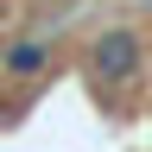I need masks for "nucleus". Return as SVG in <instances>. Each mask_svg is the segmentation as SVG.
<instances>
[{"instance_id":"obj_1","label":"nucleus","mask_w":152,"mask_h":152,"mask_svg":"<svg viewBox=\"0 0 152 152\" xmlns=\"http://www.w3.org/2000/svg\"><path fill=\"white\" fill-rule=\"evenodd\" d=\"M89 64L102 70V76H133V70H140V32H133V26H108V32H95Z\"/></svg>"},{"instance_id":"obj_2","label":"nucleus","mask_w":152,"mask_h":152,"mask_svg":"<svg viewBox=\"0 0 152 152\" xmlns=\"http://www.w3.org/2000/svg\"><path fill=\"white\" fill-rule=\"evenodd\" d=\"M0 70L7 76H45L51 70V45H38V38H7V45H0Z\"/></svg>"}]
</instances>
